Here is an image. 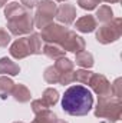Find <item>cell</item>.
I'll use <instances>...</instances> for the list:
<instances>
[{
	"label": "cell",
	"mask_w": 122,
	"mask_h": 123,
	"mask_svg": "<svg viewBox=\"0 0 122 123\" xmlns=\"http://www.w3.org/2000/svg\"><path fill=\"white\" fill-rule=\"evenodd\" d=\"M56 119H58V116L52 110L46 109V110H42L37 115H34V120L32 123H55Z\"/></svg>",
	"instance_id": "obj_17"
},
{
	"label": "cell",
	"mask_w": 122,
	"mask_h": 123,
	"mask_svg": "<svg viewBox=\"0 0 122 123\" xmlns=\"http://www.w3.org/2000/svg\"><path fill=\"white\" fill-rule=\"evenodd\" d=\"M88 85L91 86L92 90L98 94V97H108V96H112L111 83H109V80H108L103 74L92 73Z\"/></svg>",
	"instance_id": "obj_7"
},
{
	"label": "cell",
	"mask_w": 122,
	"mask_h": 123,
	"mask_svg": "<svg viewBox=\"0 0 122 123\" xmlns=\"http://www.w3.org/2000/svg\"><path fill=\"white\" fill-rule=\"evenodd\" d=\"M58 100H59V93L56 89H53V87H49V89H46L43 94H42V102L47 106V107H52V106H55L56 103H58Z\"/></svg>",
	"instance_id": "obj_15"
},
{
	"label": "cell",
	"mask_w": 122,
	"mask_h": 123,
	"mask_svg": "<svg viewBox=\"0 0 122 123\" xmlns=\"http://www.w3.org/2000/svg\"><path fill=\"white\" fill-rule=\"evenodd\" d=\"M42 40L46 43H56L59 44L65 52H72V53H79L85 50V40L78 36L75 31L69 30L68 27L50 23L46 27L42 29L40 33Z\"/></svg>",
	"instance_id": "obj_1"
},
{
	"label": "cell",
	"mask_w": 122,
	"mask_h": 123,
	"mask_svg": "<svg viewBox=\"0 0 122 123\" xmlns=\"http://www.w3.org/2000/svg\"><path fill=\"white\" fill-rule=\"evenodd\" d=\"M93 106V96L88 87L76 85L70 86L62 97V109L70 116H85Z\"/></svg>",
	"instance_id": "obj_2"
},
{
	"label": "cell",
	"mask_w": 122,
	"mask_h": 123,
	"mask_svg": "<svg viewBox=\"0 0 122 123\" xmlns=\"http://www.w3.org/2000/svg\"><path fill=\"white\" fill-rule=\"evenodd\" d=\"M43 79L45 82H47L49 85H56L59 83V79H61V73L58 72V69L55 66H49L45 73H43Z\"/></svg>",
	"instance_id": "obj_20"
},
{
	"label": "cell",
	"mask_w": 122,
	"mask_h": 123,
	"mask_svg": "<svg viewBox=\"0 0 122 123\" xmlns=\"http://www.w3.org/2000/svg\"><path fill=\"white\" fill-rule=\"evenodd\" d=\"M96 26H98V22H96V19L93 16H91V14L82 16L81 19L76 20V25H75L76 30L81 31V33H91V31H93L96 29Z\"/></svg>",
	"instance_id": "obj_10"
},
{
	"label": "cell",
	"mask_w": 122,
	"mask_h": 123,
	"mask_svg": "<svg viewBox=\"0 0 122 123\" xmlns=\"http://www.w3.org/2000/svg\"><path fill=\"white\" fill-rule=\"evenodd\" d=\"M102 1H106V3H119L121 0H102Z\"/></svg>",
	"instance_id": "obj_28"
},
{
	"label": "cell",
	"mask_w": 122,
	"mask_h": 123,
	"mask_svg": "<svg viewBox=\"0 0 122 123\" xmlns=\"http://www.w3.org/2000/svg\"><path fill=\"white\" fill-rule=\"evenodd\" d=\"M4 17L7 20V29L10 34L23 36V34L32 33L33 30V26H34L33 14L30 13V10H27L26 7H23L16 1L6 4Z\"/></svg>",
	"instance_id": "obj_3"
},
{
	"label": "cell",
	"mask_w": 122,
	"mask_h": 123,
	"mask_svg": "<svg viewBox=\"0 0 122 123\" xmlns=\"http://www.w3.org/2000/svg\"><path fill=\"white\" fill-rule=\"evenodd\" d=\"M93 1H95V3H96V4H99V3H101V1H102V0H93Z\"/></svg>",
	"instance_id": "obj_31"
},
{
	"label": "cell",
	"mask_w": 122,
	"mask_h": 123,
	"mask_svg": "<svg viewBox=\"0 0 122 123\" xmlns=\"http://www.w3.org/2000/svg\"><path fill=\"white\" fill-rule=\"evenodd\" d=\"M76 64L78 66H81V67H83V69H91L92 66H93V56H92V53L89 52H86V50H82V52H79V53H76Z\"/></svg>",
	"instance_id": "obj_14"
},
{
	"label": "cell",
	"mask_w": 122,
	"mask_h": 123,
	"mask_svg": "<svg viewBox=\"0 0 122 123\" xmlns=\"http://www.w3.org/2000/svg\"><path fill=\"white\" fill-rule=\"evenodd\" d=\"M6 1H7V0H6Z\"/></svg>",
	"instance_id": "obj_34"
},
{
	"label": "cell",
	"mask_w": 122,
	"mask_h": 123,
	"mask_svg": "<svg viewBox=\"0 0 122 123\" xmlns=\"http://www.w3.org/2000/svg\"><path fill=\"white\" fill-rule=\"evenodd\" d=\"M122 79H116L112 85H111V90H112V96L114 97H119L121 99V96H122Z\"/></svg>",
	"instance_id": "obj_23"
},
{
	"label": "cell",
	"mask_w": 122,
	"mask_h": 123,
	"mask_svg": "<svg viewBox=\"0 0 122 123\" xmlns=\"http://www.w3.org/2000/svg\"><path fill=\"white\" fill-rule=\"evenodd\" d=\"M10 55L12 57L20 60L27 56H30V46H29V39L27 37H20L17 39L12 46H10Z\"/></svg>",
	"instance_id": "obj_8"
},
{
	"label": "cell",
	"mask_w": 122,
	"mask_h": 123,
	"mask_svg": "<svg viewBox=\"0 0 122 123\" xmlns=\"http://www.w3.org/2000/svg\"><path fill=\"white\" fill-rule=\"evenodd\" d=\"M20 67L17 63L10 60L9 57H1L0 59V74H9V76H16L19 74Z\"/></svg>",
	"instance_id": "obj_12"
},
{
	"label": "cell",
	"mask_w": 122,
	"mask_h": 123,
	"mask_svg": "<svg viewBox=\"0 0 122 123\" xmlns=\"http://www.w3.org/2000/svg\"><path fill=\"white\" fill-rule=\"evenodd\" d=\"M46 109H49V107L42 102V99H36V100H33V102H32V110H33V113H34V115H37L39 112L46 110Z\"/></svg>",
	"instance_id": "obj_24"
},
{
	"label": "cell",
	"mask_w": 122,
	"mask_h": 123,
	"mask_svg": "<svg viewBox=\"0 0 122 123\" xmlns=\"http://www.w3.org/2000/svg\"><path fill=\"white\" fill-rule=\"evenodd\" d=\"M92 76V72L88 69H81V70H76L73 73V82H78L81 85H88L89 83V79Z\"/></svg>",
	"instance_id": "obj_22"
},
{
	"label": "cell",
	"mask_w": 122,
	"mask_h": 123,
	"mask_svg": "<svg viewBox=\"0 0 122 123\" xmlns=\"http://www.w3.org/2000/svg\"><path fill=\"white\" fill-rule=\"evenodd\" d=\"M13 86L14 83L12 79H9L7 76H0V97L6 99L9 94H12Z\"/></svg>",
	"instance_id": "obj_18"
},
{
	"label": "cell",
	"mask_w": 122,
	"mask_h": 123,
	"mask_svg": "<svg viewBox=\"0 0 122 123\" xmlns=\"http://www.w3.org/2000/svg\"><path fill=\"white\" fill-rule=\"evenodd\" d=\"M55 123H68V122H65V120H62V119H59V117H58V119L55 120Z\"/></svg>",
	"instance_id": "obj_29"
},
{
	"label": "cell",
	"mask_w": 122,
	"mask_h": 123,
	"mask_svg": "<svg viewBox=\"0 0 122 123\" xmlns=\"http://www.w3.org/2000/svg\"><path fill=\"white\" fill-rule=\"evenodd\" d=\"M12 96H13V99H14L16 102H19V103H27L32 97L30 90H29L25 85H22V83H17V85L13 86Z\"/></svg>",
	"instance_id": "obj_11"
},
{
	"label": "cell",
	"mask_w": 122,
	"mask_h": 123,
	"mask_svg": "<svg viewBox=\"0 0 122 123\" xmlns=\"http://www.w3.org/2000/svg\"><path fill=\"white\" fill-rule=\"evenodd\" d=\"M10 33H7V30L4 29H0V47H6L9 43H10Z\"/></svg>",
	"instance_id": "obj_25"
},
{
	"label": "cell",
	"mask_w": 122,
	"mask_h": 123,
	"mask_svg": "<svg viewBox=\"0 0 122 123\" xmlns=\"http://www.w3.org/2000/svg\"><path fill=\"white\" fill-rule=\"evenodd\" d=\"M59 23H63L66 26L72 25L76 19V7L73 4H61L58 7V12H56V16Z\"/></svg>",
	"instance_id": "obj_9"
},
{
	"label": "cell",
	"mask_w": 122,
	"mask_h": 123,
	"mask_svg": "<svg viewBox=\"0 0 122 123\" xmlns=\"http://www.w3.org/2000/svg\"><path fill=\"white\" fill-rule=\"evenodd\" d=\"M55 67L58 69V72L62 74H65V73H70V72H73V62L69 60L68 57H61V59H58L56 63H55Z\"/></svg>",
	"instance_id": "obj_21"
},
{
	"label": "cell",
	"mask_w": 122,
	"mask_h": 123,
	"mask_svg": "<svg viewBox=\"0 0 122 123\" xmlns=\"http://www.w3.org/2000/svg\"><path fill=\"white\" fill-rule=\"evenodd\" d=\"M14 123H25V122H14Z\"/></svg>",
	"instance_id": "obj_33"
},
{
	"label": "cell",
	"mask_w": 122,
	"mask_h": 123,
	"mask_svg": "<svg viewBox=\"0 0 122 123\" xmlns=\"http://www.w3.org/2000/svg\"><path fill=\"white\" fill-rule=\"evenodd\" d=\"M122 102L119 97H99L95 107V116L99 119H108L111 123L121 120Z\"/></svg>",
	"instance_id": "obj_4"
},
{
	"label": "cell",
	"mask_w": 122,
	"mask_h": 123,
	"mask_svg": "<svg viewBox=\"0 0 122 123\" xmlns=\"http://www.w3.org/2000/svg\"><path fill=\"white\" fill-rule=\"evenodd\" d=\"M122 36V19H112L109 23H105L96 31V40L101 44H109L119 40Z\"/></svg>",
	"instance_id": "obj_6"
},
{
	"label": "cell",
	"mask_w": 122,
	"mask_h": 123,
	"mask_svg": "<svg viewBox=\"0 0 122 123\" xmlns=\"http://www.w3.org/2000/svg\"><path fill=\"white\" fill-rule=\"evenodd\" d=\"M20 3H22V6L26 7L27 10H32L34 6H37L39 0H20Z\"/></svg>",
	"instance_id": "obj_27"
},
{
	"label": "cell",
	"mask_w": 122,
	"mask_h": 123,
	"mask_svg": "<svg viewBox=\"0 0 122 123\" xmlns=\"http://www.w3.org/2000/svg\"><path fill=\"white\" fill-rule=\"evenodd\" d=\"M6 3H7V1H6V0H0V7H3V6H4V4H6Z\"/></svg>",
	"instance_id": "obj_30"
},
{
	"label": "cell",
	"mask_w": 122,
	"mask_h": 123,
	"mask_svg": "<svg viewBox=\"0 0 122 123\" xmlns=\"http://www.w3.org/2000/svg\"><path fill=\"white\" fill-rule=\"evenodd\" d=\"M95 16H96V19L99 22H102L105 25V23H109L114 19V12H112V9L109 6H101L96 10V14Z\"/></svg>",
	"instance_id": "obj_19"
},
{
	"label": "cell",
	"mask_w": 122,
	"mask_h": 123,
	"mask_svg": "<svg viewBox=\"0 0 122 123\" xmlns=\"http://www.w3.org/2000/svg\"><path fill=\"white\" fill-rule=\"evenodd\" d=\"M56 1H68V0H56Z\"/></svg>",
	"instance_id": "obj_32"
},
{
	"label": "cell",
	"mask_w": 122,
	"mask_h": 123,
	"mask_svg": "<svg viewBox=\"0 0 122 123\" xmlns=\"http://www.w3.org/2000/svg\"><path fill=\"white\" fill-rule=\"evenodd\" d=\"M78 4H79L83 10H93V9H96V6H98L93 0H78Z\"/></svg>",
	"instance_id": "obj_26"
},
{
	"label": "cell",
	"mask_w": 122,
	"mask_h": 123,
	"mask_svg": "<svg viewBox=\"0 0 122 123\" xmlns=\"http://www.w3.org/2000/svg\"><path fill=\"white\" fill-rule=\"evenodd\" d=\"M56 12H58V6L53 0H42L40 3H37V9L33 17L34 26L39 29H43L47 25L53 23Z\"/></svg>",
	"instance_id": "obj_5"
},
{
	"label": "cell",
	"mask_w": 122,
	"mask_h": 123,
	"mask_svg": "<svg viewBox=\"0 0 122 123\" xmlns=\"http://www.w3.org/2000/svg\"><path fill=\"white\" fill-rule=\"evenodd\" d=\"M29 46H30V55H42V37L39 33H32L27 36Z\"/></svg>",
	"instance_id": "obj_16"
},
{
	"label": "cell",
	"mask_w": 122,
	"mask_h": 123,
	"mask_svg": "<svg viewBox=\"0 0 122 123\" xmlns=\"http://www.w3.org/2000/svg\"><path fill=\"white\" fill-rule=\"evenodd\" d=\"M42 53L45 56H47L49 59H52V60H58L61 57H65V50L56 43H46Z\"/></svg>",
	"instance_id": "obj_13"
}]
</instances>
